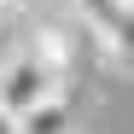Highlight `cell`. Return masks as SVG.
Listing matches in <instances>:
<instances>
[{"label": "cell", "mask_w": 134, "mask_h": 134, "mask_svg": "<svg viewBox=\"0 0 134 134\" xmlns=\"http://www.w3.org/2000/svg\"><path fill=\"white\" fill-rule=\"evenodd\" d=\"M70 82H58L47 64H41L29 47L24 53H12V58H0V111L18 122L24 111H35L41 99H53V93H64Z\"/></svg>", "instance_id": "1"}, {"label": "cell", "mask_w": 134, "mask_h": 134, "mask_svg": "<svg viewBox=\"0 0 134 134\" xmlns=\"http://www.w3.org/2000/svg\"><path fill=\"white\" fill-rule=\"evenodd\" d=\"M29 53L47 64L58 82H70V70H76V35L64 29V24H41V29L29 35Z\"/></svg>", "instance_id": "2"}, {"label": "cell", "mask_w": 134, "mask_h": 134, "mask_svg": "<svg viewBox=\"0 0 134 134\" xmlns=\"http://www.w3.org/2000/svg\"><path fill=\"white\" fill-rule=\"evenodd\" d=\"M76 128V99H70V87L53 99H41L35 111H24V117L12 122V134H70Z\"/></svg>", "instance_id": "3"}, {"label": "cell", "mask_w": 134, "mask_h": 134, "mask_svg": "<svg viewBox=\"0 0 134 134\" xmlns=\"http://www.w3.org/2000/svg\"><path fill=\"white\" fill-rule=\"evenodd\" d=\"M87 35H99V47L117 58L122 70H134V6L117 18V24H105V29H87Z\"/></svg>", "instance_id": "4"}, {"label": "cell", "mask_w": 134, "mask_h": 134, "mask_svg": "<svg viewBox=\"0 0 134 134\" xmlns=\"http://www.w3.org/2000/svg\"><path fill=\"white\" fill-rule=\"evenodd\" d=\"M76 12L87 18V29H105V24H117L128 12V0H76Z\"/></svg>", "instance_id": "5"}, {"label": "cell", "mask_w": 134, "mask_h": 134, "mask_svg": "<svg viewBox=\"0 0 134 134\" xmlns=\"http://www.w3.org/2000/svg\"><path fill=\"white\" fill-rule=\"evenodd\" d=\"M18 12H24V0H0V29H6L12 18H18Z\"/></svg>", "instance_id": "6"}]
</instances>
